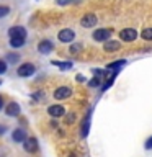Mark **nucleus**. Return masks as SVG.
Instances as JSON below:
<instances>
[{
	"label": "nucleus",
	"instance_id": "1a4fd4ad",
	"mask_svg": "<svg viewBox=\"0 0 152 157\" xmlns=\"http://www.w3.org/2000/svg\"><path fill=\"white\" fill-rule=\"evenodd\" d=\"M48 113H49V116H52V118H61V116H64L66 110H64L62 105H51L48 108Z\"/></svg>",
	"mask_w": 152,
	"mask_h": 157
},
{
	"label": "nucleus",
	"instance_id": "0eeeda50",
	"mask_svg": "<svg viewBox=\"0 0 152 157\" xmlns=\"http://www.w3.org/2000/svg\"><path fill=\"white\" fill-rule=\"evenodd\" d=\"M23 147H25V151H26V152L33 154V152L38 151V139H36V137H26Z\"/></svg>",
	"mask_w": 152,
	"mask_h": 157
},
{
	"label": "nucleus",
	"instance_id": "f03ea898",
	"mask_svg": "<svg viewBox=\"0 0 152 157\" xmlns=\"http://www.w3.org/2000/svg\"><path fill=\"white\" fill-rule=\"evenodd\" d=\"M57 38H59V41H61V43H74V39H75V33H74V29H70V28H64V29L59 31Z\"/></svg>",
	"mask_w": 152,
	"mask_h": 157
},
{
	"label": "nucleus",
	"instance_id": "a211bd4d",
	"mask_svg": "<svg viewBox=\"0 0 152 157\" xmlns=\"http://www.w3.org/2000/svg\"><path fill=\"white\" fill-rule=\"evenodd\" d=\"M5 61H7V64H17L20 61V56H18V54H8Z\"/></svg>",
	"mask_w": 152,
	"mask_h": 157
},
{
	"label": "nucleus",
	"instance_id": "b1692460",
	"mask_svg": "<svg viewBox=\"0 0 152 157\" xmlns=\"http://www.w3.org/2000/svg\"><path fill=\"white\" fill-rule=\"evenodd\" d=\"M146 149H152V137H149L146 141Z\"/></svg>",
	"mask_w": 152,
	"mask_h": 157
},
{
	"label": "nucleus",
	"instance_id": "6ab92c4d",
	"mask_svg": "<svg viewBox=\"0 0 152 157\" xmlns=\"http://www.w3.org/2000/svg\"><path fill=\"white\" fill-rule=\"evenodd\" d=\"M80 51H82V44H72L70 49H69V52H72V54H77Z\"/></svg>",
	"mask_w": 152,
	"mask_h": 157
},
{
	"label": "nucleus",
	"instance_id": "423d86ee",
	"mask_svg": "<svg viewBox=\"0 0 152 157\" xmlns=\"http://www.w3.org/2000/svg\"><path fill=\"white\" fill-rule=\"evenodd\" d=\"M70 95H72V88H69V87H59L54 92V98L56 100H66Z\"/></svg>",
	"mask_w": 152,
	"mask_h": 157
},
{
	"label": "nucleus",
	"instance_id": "2eb2a0df",
	"mask_svg": "<svg viewBox=\"0 0 152 157\" xmlns=\"http://www.w3.org/2000/svg\"><path fill=\"white\" fill-rule=\"evenodd\" d=\"M25 43H26L25 38H10V46L12 48H21Z\"/></svg>",
	"mask_w": 152,
	"mask_h": 157
},
{
	"label": "nucleus",
	"instance_id": "39448f33",
	"mask_svg": "<svg viewBox=\"0 0 152 157\" xmlns=\"http://www.w3.org/2000/svg\"><path fill=\"white\" fill-rule=\"evenodd\" d=\"M34 71H36V69H34V66L31 62H26V64H21V66L18 67V75L20 77H29V75H33L34 74Z\"/></svg>",
	"mask_w": 152,
	"mask_h": 157
},
{
	"label": "nucleus",
	"instance_id": "a878e982",
	"mask_svg": "<svg viewBox=\"0 0 152 157\" xmlns=\"http://www.w3.org/2000/svg\"><path fill=\"white\" fill-rule=\"evenodd\" d=\"M2 108H3V98L0 97V110H2Z\"/></svg>",
	"mask_w": 152,
	"mask_h": 157
},
{
	"label": "nucleus",
	"instance_id": "20e7f679",
	"mask_svg": "<svg viewBox=\"0 0 152 157\" xmlns=\"http://www.w3.org/2000/svg\"><path fill=\"white\" fill-rule=\"evenodd\" d=\"M120 38L123 39V41H126V43H132L137 38V31L134 28H124V29L120 31Z\"/></svg>",
	"mask_w": 152,
	"mask_h": 157
},
{
	"label": "nucleus",
	"instance_id": "4be33fe9",
	"mask_svg": "<svg viewBox=\"0 0 152 157\" xmlns=\"http://www.w3.org/2000/svg\"><path fill=\"white\" fill-rule=\"evenodd\" d=\"M7 61H2V59H0V74H5L7 72Z\"/></svg>",
	"mask_w": 152,
	"mask_h": 157
},
{
	"label": "nucleus",
	"instance_id": "aec40b11",
	"mask_svg": "<svg viewBox=\"0 0 152 157\" xmlns=\"http://www.w3.org/2000/svg\"><path fill=\"white\" fill-rule=\"evenodd\" d=\"M8 13H10V8H8V7H5V5H0V18L7 17Z\"/></svg>",
	"mask_w": 152,
	"mask_h": 157
},
{
	"label": "nucleus",
	"instance_id": "ddd939ff",
	"mask_svg": "<svg viewBox=\"0 0 152 157\" xmlns=\"http://www.w3.org/2000/svg\"><path fill=\"white\" fill-rule=\"evenodd\" d=\"M12 139L15 142H25V139H26V131L21 129V128H18V129H15L12 132Z\"/></svg>",
	"mask_w": 152,
	"mask_h": 157
},
{
	"label": "nucleus",
	"instance_id": "9d476101",
	"mask_svg": "<svg viewBox=\"0 0 152 157\" xmlns=\"http://www.w3.org/2000/svg\"><path fill=\"white\" fill-rule=\"evenodd\" d=\"M10 38H26V28L23 26H12L8 29Z\"/></svg>",
	"mask_w": 152,
	"mask_h": 157
},
{
	"label": "nucleus",
	"instance_id": "9b49d317",
	"mask_svg": "<svg viewBox=\"0 0 152 157\" xmlns=\"http://www.w3.org/2000/svg\"><path fill=\"white\" fill-rule=\"evenodd\" d=\"M20 111H21V108H20V105H18V103H15V101L8 103L7 108H5V113H7L8 116H18Z\"/></svg>",
	"mask_w": 152,
	"mask_h": 157
},
{
	"label": "nucleus",
	"instance_id": "4468645a",
	"mask_svg": "<svg viewBox=\"0 0 152 157\" xmlns=\"http://www.w3.org/2000/svg\"><path fill=\"white\" fill-rule=\"evenodd\" d=\"M123 66H126V61L124 59H121V61H116V62H111L108 64V71H120Z\"/></svg>",
	"mask_w": 152,
	"mask_h": 157
},
{
	"label": "nucleus",
	"instance_id": "f8f14e48",
	"mask_svg": "<svg viewBox=\"0 0 152 157\" xmlns=\"http://www.w3.org/2000/svg\"><path fill=\"white\" fill-rule=\"evenodd\" d=\"M120 48H121V44L118 41H113V39H108V41H105V44H103V49H105L106 52H115Z\"/></svg>",
	"mask_w": 152,
	"mask_h": 157
},
{
	"label": "nucleus",
	"instance_id": "6e6552de",
	"mask_svg": "<svg viewBox=\"0 0 152 157\" xmlns=\"http://www.w3.org/2000/svg\"><path fill=\"white\" fill-rule=\"evenodd\" d=\"M52 49H54V44H52V41H49V39H43V41L38 44V51L41 54H49V52H52Z\"/></svg>",
	"mask_w": 152,
	"mask_h": 157
},
{
	"label": "nucleus",
	"instance_id": "412c9836",
	"mask_svg": "<svg viewBox=\"0 0 152 157\" xmlns=\"http://www.w3.org/2000/svg\"><path fill=\"white\" fill-rule=\"evenodd\" d=\"M100 82H101V78L100 77H95L93 80L88 82V85H90V87H98V85H100Z\"/></svg>",
	"mask_w": 152,
	"mask_h": 157
},
{
	"label": "nucleus",
	"instance_id": "dca6fc26",
	"mask_svg": "<svg viewBox=\"0 0 152 157\" xmlns=\"http://www.w3.org/2000/svg\"><path fill=\"white\" fill-rule=\"evenodd\" d=\"M54 66H57L59 69H62V71H67V69H72V62H59V61H54L52 62Z\"/></svg>",
	"mask_w": 152,
	"mask_h": 157
},
{
	"label": "nucleus",
	"instance_id": "7ed1b4c3",
	"mask_svg": "<svg viewBox=\"0 0 152 157\" xmlns=\"http://www.w3.org/2000/svg\"><path fill=\"white\" fill-rule=\"evenodd\" d=\"M97 21H98V18L95 13H85L80 20V25L83 28H93V26H97Z\"/></svg>",
	"mask_w": 152,
	"mask_h": 157
},
{
	"label": "nucleus",
	"instance_id": "393cba45",
	"mask_svg": "<svg viewBox=\"0 0 152 157\" xmlns=\"http://www.w3.org/2000/svg\"><path fill=\"white\" fill-rule=\"evenodd\" d=\"M77 80H78V82H83L85 78H83V75H77Z\"/></svg>",
	"mask_w": 152,
	"mask_h": 157
},
{
	"label": "nucleus",
	"instance_id": "f257e3e1",
	"mask_svg": "<svg viewBox=\"0 0 152 157\" xmlns=\"http://www.w3.org/2000/svg\"><path fill=\"white\" fill-rule=\"evenodd\" d=\"M113 34V29H108V28H98L97 31H93V39L95 41H108Z\"/></svg>",
	"mask_w": 152,
	"mask_h": 157
},
{
	"label": "nucleus",
	"instance_id": "5701e85b",
	"mask_svg": "<svg viewBox=\"0 0 152 157\" xmlns=\"http://www.w3.org/2000/svg\"><path fill=\"white\" fill-rule=\"evenodd\" d=\"M74 121H75V115H74V113H69V115H67V120H66V123H67V124H72Z\"/></svg>",
	"mask_w": 152,
	"mask_h": 157
},
{
	"label": "nucleus",
	"instance_id": "f3484780",
	"mask_svg": "<svg viewBox=\"0 0 152 157\" xmlns=\"http://www.w3.org/2000/svg\"><path fill=\"white\" fill-rule=\"evenodd\" d=\"M141 36H142V39H146V41H152V28H146V29H142Z\"/></svg>",
	"mask_w": 152,
	"mask_h": 157
},
{
	"label": "nucleus",
	"instance_id": "bb28decb",
	"mask_svg": "<svg viewBox=\"0 0 152 157\" xmlns=\"http://www.w3.org/2000/svg\"><path fill=\"white\" fill-rule=\"evenodd\" d=\"M5 132V126H0V134H3Z\"/></svg>",
	"mask_w": 152,
	"mask_h": 157
}]
</instances>
